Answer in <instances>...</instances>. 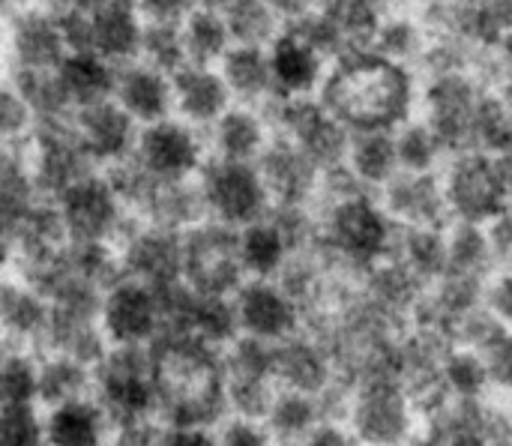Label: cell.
I'll return each instance as SVG.
<instances>
[{
	"mask_svg": "<svg viewBox=\"0 0 512 446\" xmlns=\"http://www.w3.org/2000/svg\"><path fill=\"white\" fill-rule=\"evenodd\" d=\"M318 99L351 129L393 132L417 117L420 75L378 51H357L330 63Z\"/></svg>",
	"mask_w": 512,
	"mask_h": 446,
	"instance_id": "obj_1",
	"label": "cell"
},
{
	"mask_svg": "<svg viewBox=\"0 0 512 446\" xmlns=\"http://www.w3.org/2000/svg\"><path fill=\"white\" fill-rule=\"evenodd\" d=\"M318 243L351 276L363 279L372 267L393 258L399 225L384 210L378 192L351 189L315 201Z\"/></svg>",
	"mask_w": 512,
	"mask_h": 446,
	"instance_id": "obj_2",
	"label": "cell"
},
{
	"mask_svg": "<svg viewBox=\"0 0 512 446\" xmlns=\"http://www.w3.org/2000/svg\"><path fill=\"white\" fill-rule=\"evenodd\" d=\"M93 396L114 426L156 420L159 360L153 345H108L93 366Z\"/></svg>",
	"mask_w": 512,
	"mask_h": 446,
	"instance_id": "obj_3",
	"label": "cell"
},
{
	"mask_svg": "<svg viewBox=\"0 0 512 446\" xmlns=\"http://www.w3.org/2000/svg\"><path fill=\"white\" fill-rule=\"evenodd\" d=\"M441 183L453 222L492 225L512 207L504 162L486 150L450 153L441 165Z\"/></svg>",
	"mask_w": 512,
	"mask_h": 446,
	"instance_id": "obj_4",
	"label": "cell"
},
{
	"mask_svg": "<svg viewBox=\"0 0 512 446\" xmlns=\"http://www.w3.org/2000/svg\"><path fill=\"white\" fill-rule=\"evenodd\" d=\"M345 423L360 446H411L417 441V408L399 378H363L351 387Z\"/></svg>",
	"mask_w": 512,
	"mask_h": 446,
	"instance_id": "obj_5",
	"label": "cell"
},
{
	"mask_svg": "<svg viewBox=\"0 0 512 446\" xmlns=\"http://www.w3.org/2000/svg\"><path fill=\"white\" fill-rule=\"evenodd\" d=\"M492 90H486L474 72H426L420 75V105L417 114L435 129L447 153L474 150L477 117Z\"/></svg>",
	"mask_w": 512,
	"mask_h": 446,
	"instance_id": "obj_6",
	"label": "cell"
},
{
	"mask_svg": "<svg viewBox=\"0 0 512 446\" xmlns=\"http://www.w3.org/2000/svg\"><path fill=\"white\" fill-rule=\"evenodd\" d=\"M261 114L273 135L294 141L321 168V174L345 165L351 129L318 96H273Z\"/></svg>",
	"mask_w": 512,
	"mask_h": 446,
	"instance_id": "obj_7",
	"label": "cell"
},
{
	"mask_svg": "<svg viewBox=\"0 0 512 446\" xmlns=\"http://www.w3.org/2000/svg\"><path fill=\"white\" fill-rule=\"evenodd\" d=\"M54 204L69 243L117 246L135 222V216L102 171H93L75 186H69Z\"/></svg>",
	"mask_w": 512,
	"mask_h": 446,
	"instance_id": "obj_8",
	"label": "cell"
},
{
	"mask_svg": "<svg viewBox=\"0 0 512 446\" xmlns=\"http://www.w3.org/2000/svg\"><path fill=\"white\" fill-rule=\"evenodd\" d=\"M195 180L204 195L207 219L234 231L264 219L273 207L255 162H228L207 156Z\"/></svg>",
	"mask_w": 512,
	"mask_h": 446,
	"instance_id": "obj_9",
	"label": "cell"
},
{
	"mask_svg": "<svg viewBox=\"0 0 512 446\" xmlns=\"http://www.w3.org/2000/svg\"><path fill=\"white\" fill-rule=\"evenodd\" d=\"M246 282L237 231L204 219L183 234V285L195 294L231 297Z\"/></svg>",
	"mask_w": 512,
	"mask_h": 446,
	"instance_id": "obj_10",
	"label": "cell"
},
{
	"mask_svg": "<svg viewBox=\"0 0 512 446\" xmlns=\"http://www.w3.org/2000/svg\"><path fill=\"white\" fill-rule=\"evenodd\" d=\"M72 117L54 123H33V132L27 138V162L39 198L57 201L69 186L99 171L81 138L75 135Z\"/></svg>",
	"mask_w": 512,
	"mask_h": 446,
	"instance_id": "obj_11",
	"label": "cell"
},
{
	"mask_svg": "<svg viewBox=\"0 0 512 446\" xmlns=\"http://www.w3.org/2000/svg\"><path fill=\"white\" fill-rule=\"evenodd\" d=\"M207 135L180 117H165L138 129L132 159L141 171L156 180H189L198 177L207 162Z\"/></svg>",
	"mask_w": 512,
	"mask_h": 446,
	"instance_id": "obj_12",
	"label": "cell"
},
{
	"mask_svg": "<svg viewBox=\"0 0 512 446\" xmlns=\"http://www.w3.org/2000/svg\"><path fill=\"white\" fill-rule=\"evenodd\" d=\"M99 327L108 345H153L162 333V294L120 276L99 300Z\"/></svg>",
	"mask_w": 512,
	"mask_h": 446,
	"instance_id": "obj_13",
	"label": "cell"
},
{
	"mask_svg": "<svg viewBox=\"0 0 512 446\" xmlns=\"http://www.w3.org/2000/svg\"><path fill=\"white\" fill-rule=\"evenodd\" d=\"M114 249L126 279L144 282L156 291L183 282V234L135 219Z\"/></svg>",
	"mask_w": 512,
	"mask_h": 446,
	"instance_id": "obj_14",
	"label": "cell"
},
{
	"mask_svg": "<svg viewBox=\"0 0 512 446\" xmlns=\"http://www.w3.org/2000/svg\"><path fill=\"white\" fill-rule=\"evenodd\" d=\"M240 336H252L261 342H282L306 327V315L300 303L285 291L279 279H246L234 294Z\"/></svg>",
	"mask_w": 512,
	"mask_h": 446,
	"instance_id": "obj_15",
	"label": "cell"
},
{
	"mask_svg": "<svg viewBox=\"0 0 512 446\" xmlns=\"http://www.w3.org/2000/svg\"><path fill=\"white\" fill-rule=\"evenodd\" d=\"M6 51H9V69H27V72L57 69L60 60L69 54L60 15L39 3L18 6L6 18Z\"/></svg>",
	"mask_w": 512,
	"mask_h": 446,
	"instance_id": "obj_16",
	"label": "cell"
},
{
	"mask_svg": "<svg viewBox=\"0 0 512 446\" xmlns=\"http://www.w3.org/2000/svg\"><path fill=\"white\" fill-rule=\"evenodd\" d=\"M273 375L282 390H297L309 396H321L327 387L339 381L336 357L327 339L312 327H303L300 333L276 342Z\"/></svg>",
	"mask_w": 512,
	"mask_h": 446,
	"instance_id": "obj_17",
	"label": "cell"
},
{
	"mask_svg": "<svg viewBox=\"0 0 512 446\" xmlns=\"http://www.w3.org/2000/svg\"><path fill=\"white\" fill-rule=\"evenodd\" d=\"M255 165L270 192L273 207H315L321 189V168L294 141L273 135Z\"/></svg>",
	"mask_w": 512,
	"mask_h": 446,
	"instance_id": "obj_18",
	"label": "cell"
},
{
	"mask_svg": "<svg viewBox=\"0 0 512 446\" xmlns=\"http://www.w3.org/2000/svg\"><path fill=\"white\" fill-rule=\"evenodd\" d=\"M378 198L402 228H447L453 222L441 171H399Z\"/></svg>",
	"mask_w": 512,
	"mask_h": 446,
	"instance_id": "obj_19",
	"label": "cell"
},
{
	"mask_svg": "<svg viewBox=\"0 0 512 446\" xmlns=\"http://www.w3.org/2000/svg\"><path fill=\"white\" fill-rule=\"evenodd\" d=\"M72 126H75V135L81 138L84 150L90 153V159L96 162L99 171L126 162L135 150L138 129H141L114 102V96L93 102V105H84V108H75Z\"/></svg>",
	"mask_w": 512,
	"mask_h": 446,
	"instance_id": "obj_20",
	"label": "cell"
},
{
	"mask_svg": "<svg viewBox=\"0 0 512 446\" xmlns=\"http://www.w3.org/2000/svg\"><path fill=\"white\" fill-rule=\"evenodd\" d=\"M84 27H87V51L99 54L114 66L138 60L144 18L138 15L132 0H99L87 6Z\"/></svg>",
	"mask_w": 512,
	"mask_h": 446,
	"instance_id": "obj_21",
	"label": "cell"
},
{
	"mask_svg": "<svg viewBox=\"0 0 512 446\" xmlns=\"http://www.w3.org/2000/svg\"><path fill=\"white\" fill-rule=\"evenodd\" d=\"M270 72L279 96H318L321 84L330 72V60L294 27H282V33L267 48Z\"/></svg>",
	"mask_w": 512,
	"mask_h": 446,
	"instance_id": "obj_22",
	"label": "cell"
},
{
	"mask_svg": "<svg viewBox=\"0 0 512 446\" xmlns=\"http://www.w3.org/2000/svg\"><path fill=\"white\" fill-rule=\"evenodd\" d=\"M171 90H174V117L192 123L201 132H207L234 105L216 66L186 63L171 75Z\"/></svg>",
	"mask_w": 512,
	"mask_h": 446,
	"instance_id": "obj_23",
	"label": "cell"
},
{
	"mask_svg": "<svg viewBox=\"0 0 512 446\" xmlns=\"http://www.w3.org/2000/svg\"><path fill=\"white\" fill-rule=\"evenodd\" d=\"M114 102L138 123H156L174 114V90L171 75L147 66L144 60H132L117 66L114 78Z\"/></svg>",
	"mask_w": 512,
	"mask_h": 446,
	"instance_id": "obj_24",
	"label": "cell"
},
{
	"mask_svg": "<svg viewBox=\"0 0 512 446\" xmlns=\"http://www.w3.org/2000/svg\"><path fill=\"white\" fill-rule=\"evenodd\" d=\"M48 327V300L27 285L12 270L0 276V333L18 345L39 354Z\"/></svg>",
	"mask_w": 512,
	"mask_h": 446,
	"instance_id": "obj_25",
	"label": "cell"
},
{
	"mask_svg": "<svg viewBox=\"0 0 512 446\" xmlns=\"http://www.w3.org/2000/svg\"><path fill=\"white\" fill-rule=\"evenodd\" d=\"M204 135L210 156L228 162H258V156L273 138V129L258 108L234 102Z\"/></svg>",
	"mask_w": 512,
	"mask_h": 446,
	"instance_id": "obj_26",
	"label": "cell"
},
{
	"mask_svg": "<svg viewBox=\"0 0 512 446\" xmlns=\"http://www.w3.org/2000/svg\"><path fill=\"white\" fill-rule=\"evenodd\" d=\"M45 444L48 446H105L114 423L96 396H81L54 408H45Z\"/></svg>",
	"mask_w": 512,
	"mask_h": 446,
	"instance_id": "obj_27",
	"label": "cell"
},
{
	"mask_svg": "<svg viewBox=\"0 0 512 446\" xmlns=\"http://www.w3.org/2000/svg\"><path fill=\"white\" fill-rule=\"evenodd\" d=\"M219 75L237 105L249 108H264L276 93L273 72H270V57L267 48H252V45H231L228 54L219 60Z\"/></svg>",
	"mask_w": 512,
	"mask_h": 446,
	"instance_id": "obj_28",
	"label": "cell"
},
{
	"mask_svg": "<svg viewBox=\"0 0 512 446\" xmlns=\"http://www.w3.org/2000/svg\"><path fill=\"white\" fill-rule=\"evenodd\" d=\"M237 246H240V264L246 270V279H276L285 270L288 258L294 255L285 231L276 225L270 213L240 228Z\"/></svg>",
	"mask_w": 512,
	"mask_h": 446,
	"instance_id": "obj_29",
	"label": "cell"
},
{
	"mask_svg": "<svg viewBox=\"0 0 512 446\" xmlns=\"http://www.w3.org/2000/svg\"><path fill=\"white\" fill-rule=\"evenodd\" d=\"M345 168L354 174V180L360 186H366L369 192H381L399 174L393 132H384V129L351 132Z\"/></svg>",
	"mask_w": 512,
	"mask_h": 446,
	"instance_id": "obj_30",
	"label": "cell"
},
{
	"mask_svg": "<svg viewBox=\"0 0 512 446\" xmlns=\"http://www.w3.org/2000/svg\"><path fill=\"white\" fill-rule=\"evenodd\" d=\"M57 78L69 96L72 108H84V105L114 96L117 66L102 60L93 51H69L57 66Z\"/></svg>",
	"mask_w": 512,
	"mask_h": 446,
	"instance_id": "obj_31",
	"label": "cell"
},
{
	"mask_svg": "<svg viewBox=\"0 0 512 446\" xmlns=\"http://www.w3.org/2000/svg\"><path fill=\"white\" fill-rule=\"evenodd\" d=\"M393 261H399L426 288L447 273V228H402L396 234Z\"/></svg>",
	"mask_w": 512,
	"mask_h": 446,
	"instance_id": "obj_32",
	"label": "cell"
},
{
	"mask_svg": "<svg viewBox=\"0 0 512 446\" xmlns=\"http://www.w3.org/2000/svg\"><path fill=\"white\" fill-rule=\"evenodd\" d=\"M36 186L30 177L27 162V141L24 144H0V231L12 234L15 222L27 213L36 201Z\"/></svg>",
	"mask_w": 512,
	"mask_h": 446,
	"instance_id": "obj_33",
	"label": "cell"
},
{
	"mask_svg": "<svg viewBox=\"0 0 512 446\" xmlns=\"http://www.w3.org/2000/svg\"><path fill=\"white\" fill-rule=\"evenodd\" d=\"M81 396H93V366H84L63 354H39V408H54Z\"/></svg>",
	"mask_w": 512,
	"mask_h": 446,
	"instance_id": "obj_34",
	"label": "cell"
},
{
	"mask_svg": "<svg viewBox=\"0 0 512 446\" xmlns=\"http://www.w3.org/2000/svg\"><path fill=\"white\" fill-rule=\"evenodd\" d=\"M498 270L489 225L450 222L447 225V273L489 279Z\"/></svg>",
	"mask_w": 512,
	"mask_h": 446,
	"instance_id": "obj_35",
	"label": "cell"
},
{
	"mask_svg": "<svg viewBox=\"0 0 512 446\" xmlns=\"http://www.w3.org/2000/svg\"><path fill=\"white\" fill-rule=\"evenodd\" d=\"M180 30H183L186 57L189 63H198V66H219V60L234 45L225 15L219 9L192 6V12L180 21Z\"/></svg>",
	"mask_w": 512,
	"mask_h": 446,
	"instance_id": "obj_36",
	"label": "cell"
},
{
	"mask_svg": "<svg viewBox=\"0 0 512 446\" xmlns=\"http://www.w3.org/2000/svg\"><path fill=\"white\" fill-rule=\"evenodd\" d=\"M321 420H324V411H321L318 396L282 390V387L264 417L267 429L273 432L279 446H294L297 441H303Z\"/></svg>",
	"mask_w": 512,
	"mask_h": 446,
	"instance_id": "obj_37",
	"label": "cell"
},
{
	"mask_svg": "<svg viewBox=\"0 0 512 446\" xmlns=\"http://www.w3.org/2000/svg\"><path fill=\"white\" fill-rule=\"evenodd\" d=\"M9 81L18 87V93L24 96V102L33 111V123H54V120H69L75 114L57 69H45V72H27V69H12Z\"/></svg>",
	"mask_w": 512,
	"mask_h": 446,
	"instance_id": "obj_38",
	"label": "cell"
},
{
	"mask_svg": "<svg viewBox=\"0 0 512 446\" xmlns=\"http://www.w3.org/2000/svg\"><path fill=\"white\" fill-rule=\"evenodd\" d=\"M438 384L450 399H486L492 390L489 366L480 351L453 345L438 369Z\"/></svg>",
	"mask_w": 512,
	"mask_h": 446,
	"instance_id": "obj_39",
	"label": "cell"
},
{
	"mask_svg": "<svg viewBox=\"0 0 512 446\" xmlns=\"http://www.w3.org/2000/svg\"><path fill=\"white\" fill-rule=\"evenodd\" d=\"M393 141H396L399 171H441V165L450 156L444 141L420 114L405 120L399 129H393Z\"/></svg>",
	"mask_w": 512,
	"mask_h": 446,
	"instance_id": "obj_40",
	"label": "cell"
},
{
	"mask_svg": "<svg viewBox=\"0 0 512 446\" xmlns=\"http://www.w3.org/2000/svg\"><path fill=\"white\" fill-rule=\"evenodd\" d=\"M426 48H429V33L414 18V12H402V15L384 18L381 27H378L375 45H372V51L402 63V66H411L414 72H417Z\"/></svg>",
	"mask_w": 512,
	"mask_h": 446,
	"instance_id": "obj_41",
	"label": "cell"
},
{
	"mask_svg": "<svg viewBox=\"0 0 512 446\" xmlns=\"http://www.w3.org/2000/svg\"><path fill=\"white\" fill-rule=\"evenodd\" d=\"M231 42L234 45H252V48H270V42L282 33V18L264 3V0H234L222 9Z\"/></svg>",
	"mask_w": 512,
	"mask_h": 446,
	"instance_id": "obj_42",
	"label": "cell"
},
{
	"mask_svg": "<svg viewBox=\"0 0 512 446\" xmlns=\"http://www.w3.org/2000/svg\"><path fill=\"white\" fill-rule=\"evenodd\" d=\"M39 354L30 348H12L0 357V408L39 405Z\"/></svg>",
	"mask_w": 512,
	"mask_h": 446,
	"instance_id": "obj_43",
	"label": "cell"
},
{
	"mask_svg": "<svg viewBox=\"0 0 512 446\" xmlns=\"http://www.w3.org/2000/svg\"><path fill=\"white\" fill-rule=\"evenodd\" d=\"M138 60H144L147 66H153V69H159L165 75H174L177 69H183L189 63V57H186V45H183L180 24L144 21Z\"/></svg>",
	"mask_w": 512,
	"mask_h": 446,
	"instance_id": "obj_44",
	"label": "cell"
},
{
	"mask_svg": "<svg viewBox=\"0 0 512 446\" xmlns=\"http://www.w3.org/2000/svg\"><path fill=\"white\" fill-rule=\"evenodd\" d=\"M0 446H48L39 405L0 408Z\"/></svg>",
	"mask_w": 512,
	"mask_h": 446,
	"instance_id": "obj_45",
	"label": "cell"
},
{
	"mask_svg": "<svg viewBox=\"0 0 512 446\" xmlns=\"http://www.w3.org/2000/svg\"><path fill=\"white\" fill-rule=\"evenodd\" d=\"M33 132V111L6 78L0 81V144H24Z\"/></svg>",
	"mask_w": 512,
	"mask_h": 446,
	"instance_id": "obj_46",
	"label": "cell"
},
{
	"mask_svg": "<svg viewBox=\"0 0 512 446\" xmlns=\"http://www.w3.org/2000/svg\"><path fill=\"white\" fill-rule=\"evenodd\" d=\"M213 438L216 446H279L264 420H249V417H225L216 426Z\"/></svg>",
	"mask_w": 512,
	"mask_h": 446,
	"instance_id": "obj_47",
	"label": "cell"
},
{
	"mask_svg": "<svg viewBox=\"0 0 512 446\" xmlns=\"http://www.w3.org/2000/svg\"><path fill=\"white\" fill-rule=\"evenodd\" d=\"M483 306L507 327L512 330V270L501 267L486 279L483 288Z\"/></svg>",
	"mask_w": 512,
	"mask_h": 446,
	"instance_id": "obj_48",
	"label": "cell"
},
{
	"mask_svg": "<svg viewBox=\"0 0 512 446\" xmlns=\"http://www.w3.org/2000/svg\"><path fill=\"white\" fill-rule=\"evenodd\" d=\"M483 357H486V366H489L492 390L512 393V330L501 333L495 339V345Z\"/></svg>",
	"mask_w": 512,
	"mask_h": 446,
	"instance_id": "obj_49",
	"label": "cell"
},
{
	"mask_svg": "<svg viewBox=\"0 0 512 446\" xmlns=\"http://www.w3.org/2000/svg\"><path fill=\"white\" fill-rule=\"evenodd\" d=\"M132 3L144 21H168V24H180L195 6V0H132Z\"/></svg>",
	"mask_w": 512,
	"mask_h": 446,
	"instance_id": "obj_50",
	"label": "cell"
},
{
	"mask_svg": "<svg viewBox=\"0 0 512 446\" xmlns=\"http://www.w3.org/2000/svg\"><path fill=\"white\" fill-rule=\"evenodd\" d=\"M294 446H360L345 420H321L303 441Z\"/></svg>",
	"mask_w": 512,
	"mask_h": 446,
	"instance_id": "obj_51",
	"label": "cell"
},
{
	"mask_svg": "<svg viewBox=\"0 0 512 446\" xmlns=\"http://www.w3.org/2000/svg\"><path fill=\"white\" fill-rule=\"evenodd\" d=\"M159 423L156 420H141V423H123L114 426L111 438L105 446H156L159 438Z\"/></svg>",
	"mask_w": 512,
	"mask_h": 446,
	"instance_id": "obj_52",
	"label": "cell"
},
{
	"mask_svg": "<svg viewBox=\"0 0 512 446\" xmlns=\"http://www.w3.org/2000/svg\"><path fill=\"white\" fill-rule=\"evenodd\" d=\"M156 446H216L213 432H201V429H159Z\"/></svg>",
	"mask_w": 512,
	"mask_h": 446,
	"instance_id": "obj_53",
	"label": "cell"
},
{
	"mask_svg": "<svg viewBox=\"0 0 512 446\" xmlns=\"http://www.w3.org/2000/svg\"><path fill=\"white\" fill-rule=\"evenodd\" d=\"M264 3L282 18V24H294V21L312 15L321 6V0H264Z\"/></svg>",
	"mask_w": 512,
	"mask_h": 446,
	"instance_id": "obj_54",
	"label": "cell"
},
{
	"mask_svg": "<svg viewBox=\"0 0 512 446\" xmlns=\"http://www.w3.org/2000/svg\"><path fill=\"white\" fill-rule=\"evenodd\" d=\"M372 9L381 15V18H390V15H402V12H411L417 0H369Z\"/></svg>",
	"mask_w": 512,
	"mask_h": 446,
	"instance_id": "obj_55",
	"label": "cell"
},
{
	"mask_svg": "<svg viewBox=\"0 0 512 446\" xmlns=\"http://www.w3.org/2000/svg\"><path fill=\"white\" fill-rule=\"evenodd\" d=\"M438 446H492L483 435H474V432H459V435H450L444 441H438Z\"/></svg>",
	"mask_w": 512,
	"mask_h": 446,
	"instance_id": "obj_56",
	"label": "cell"
},
{
	"mask_svg": "<svg viewBox=\"0 0 512 446\" xmlns=\"http://www.w3.org/2000/svg\"><path fill=\"white\" fill-rule=\"evenodd\" d=\"M12 270V240L0 231V276Z\"/></svg>",
	"mask_w": 512,
	"mask_h": 446,
	"instance_id": "obj_57",
	"label": "cell"
},
{
	"mask_svg": "<svg viewBox=\"0 0 512 446\" xmlns=\"http://www.w3.org/2000/svg\"><path fill=\"white\" fill-rule=\"evenodd\" d=\"M228 3H234V0H195V6H207V9H225Z\"/></svg>",
	"mask_w": 512,
	"mask_h": 446,
	"instance_id": "obj_58",
	"label": "cell"
},
{
	"mask_svg": "<svg viewBox=\"0 0 512 446\" xmlns=\"http://www.w3.org/2000/svg\"><path fill=\"white\" fill-rule=\"evenodd\" d=\"M12 348H18V345H12V342H9V339H6V336L0 333V357H3L6 351H12Z\"/></svg>",
	"mask_w": 512,
	"mask_h": 446,
	"instance_id": "obj_59",
	"label": "cell"
},
{
	"mask_svg": "<svg viewBox=\"0 0 512 446\" xmlns=\"http://www.w3.org/2000/svg\"><path fill=\"white\" fill-rule=\"evenodd\" d=\"M411 446H438V441H426V444H420V441H414Z\"/></svg>",
	"mask_w": 512,
	"mask_h": 446,
	"instance_id": "obj_60",
	"label": "cell"
}]
</instances>
